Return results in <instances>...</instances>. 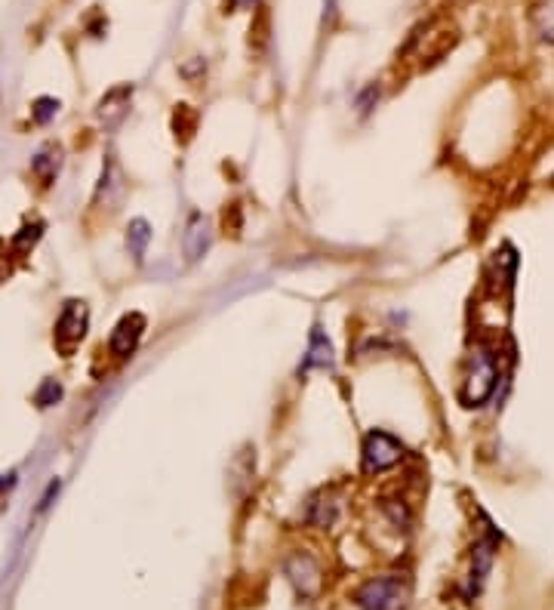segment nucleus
Returning a JSON list of instances; mask_svg holds the SVG:
<instances>
[{"mask_svg":"<svg viewBox=\"0 0 554 610\" xmlns=\"http://www.w3.org/2000/svg\"><path fill=\"white\" fill-rule=\"evenodd\" d=\"M330 367H333V346H330V339L324 336V330L314 327L299 373H308V370H330Z\"/></svg>","mask_w":554,"mask_h":610,"instance_id":"9b49d317","label":"nucleus"},{"mask_svg":"<svg viewBox=\"0 0 554 610\" xmlns=\"http://www.w3.org/2000/svg\"><path fill=\"white\" fill-rule=\"evenodd\" d=\"M410 598V583L401 580L398 574H388V577H376L370 583H364L354 595L361 610H404Z\"/></svg>","mask_w":554,"mask_h":610,"instance_id":"7ed1b4c3","label":"nucleus"},{"mask_svg":"<svg viewBox=\"0 0 554 610\" xmlns=\"http://www.w3.org/2000/svg\"><path fill=\"white\" fill-rule=\"evenodd\" d=\"M130 99H133V87L124 84V87H114L108 90L102 99H99V108H96V118L105 130H114L127 118V108H130Z\"/></svg>","mask_w":554,"mask_h":610,"instance_id":"0eeeda50","label":"nucleus"},{"mask_svg":"<svg viewBox=\"0 0 554 610\" xmlns=\"http://www.w3.org/2000/svg\"><path fill=\"white\" fill-rule=\"evenodd\" d=\"M404 460V444L388 435V432H370L364 438V472L367 475H376V472H385V469H394Z\"/></svg>","mask_w":554,"mask_h":610,"instance_id":"20e7f679","label":"nucleus"},{"mask_svg":"<svg viewBox=\"0 0 554 610\" xmlns=\"http://www.w3.org/2000/svg\"><path fill=\"white\" fill-rule=\"evenodd\" d=\"M496 383H499V358H496V352L490 346L478 342L474 352L468 355V373L462 379L459 398L468 407H481L496 392Z\"/></svg>","mask_w":554,"mask_h":610,"instance_id":"f257e3e1","label":"nucleus"},{"mask_svg":"<svg viewBox=\"0 0 554 610\" xmlns=\"http://www.w3.org/2000/svg\"><path fill=\"white\" fill-rule=\"evenodd\" d=\"M311 521L318 524V527H330V524L336 521V503H330V506L314 503V509H311Z\"/></svg>","mask_w":554,"mask_h":610,"instance_id":"dca6fc26","label":"nucleus"},{"mask_svg":"<svg viewBox=\"0 0 554 610\" xmlns=\"http://www.w3.org/2000/svg\"><path fill=\"white\" fill-rule=\"evenodd\" d=\"M41 235H44V222H34V225L19 228V235H13V241H10L13 253L16 256H28L34 250V244L41 241Z\"/></svg>","mask_w":554,"mask_h":610,"instance_id":"ddd939ff","label":"nucleus"},{"mask_svg":"<svg viewBox=\"0 0 554 610\" xmlns=\"http://www.w3.org/2000/svg\"><path fill=\"white\" fill-rule=\"evenodd\" d=\"M62 155H65V151H62L59 142H47V145L31 158V176L41 182L44 188H50V185L56 182V176H59V170H62Z\"/></svg>","mask_w":554,"mask_h":610,"instance_id":"1a4fd4ad","label":"nucleus"},{"mask_svg":"<svg viewBox=\"0 0 554 610\" xmlns=\"http://www.w3.org/2000/svg\"><path fill=\"white\" fill-rule=\"evenodd\" d=\"M59 99H53V96H41V99H34V105H31V121L34 124H50L56 114H59Z\"/></svg>","mask_w":554,"mask_h":610,"instance_id":"4468645a","label":"nucleus"},{"mask_svg":"<svg viewBox=\"0 0 554 610\" xmlns=\"http://www.w3.org/2000/svg\"><path fill=\"white\" fill-rule=\"evenodd\" d=\"M287 577L293 580V586H296L305 598H311L314 592L321 589V567H318V561H314L311 555H305V552L290 555V561H287Z\"/></svg>","mask_w":554,"mask_h":610,"instance_id":"423d86ee","label":"nucleus"},{"mask_svg":"<svg viewBox=\"0 0 554 610\" xmlns=\"http://www.w3.org/2000/svg\"><path fill=\"white\" fill-rule=\"evenodd\" d=\"M210 241H213V232H210V222L194 213L188 219V228H185V238H182V250H185V259L188 262H197L207 250H210Z\"/></svg>","mask_w":554,"mask_h":610,"instance_id":"9d476101","label":"nucleus"},{"mask_svg":"<svg viewBox=\"0 0 554 610\" xmlns=\"http://www.w3.org/2000/svg\"><path fill=\"white\" fill-rule=\"evenodd\" d=\"M87 327H90V309L84 299H68L62 305V312L56 318V327H53V342L62 358H71L77 352V346L84 342L87 336Z\"/></svg>","mask_w":554,"mask_h":610,"instance_id":"f03ea898","label":"nucleus"},{"mask_svg":"<svg viewBox=\"0 0 554 610\" xmlns=\"http://www.w3.org/2000/svg\"><path fill=\"white\" fill-rule=\"evenodd\" d=\"M493 549H496V530L490 527L484 537L474 543V552H471V592H481L490 567H493Z\"/></svg>","mask_w":554,"mask_h":610,"instance_id":"6e6552de","label":"nucleus"},{"mask_svg":"<svg viewBox=\"0 0 554 610\" xmlns=\"http://www.w3.org/2000/svg\"><path fill=\"white\" fill-rule=\"evenodd\" d=\"M148 241H151V225L145 219H133L130 228H127V247H130V256L133 259H145V250H148Z\"/></svg>","mask_w":554,"mask_h":610,"instance_id":"f8f14e48","label":"nucleus"},{"mask_svg":"<svg viewBox=\"0 0 554 610\" xmlns=\"http://www.w3.org/2000/svg\"><path fill=\"white\" fill-rule=\"evenodd\" d=\"M59 401H62V386L56 383V379H44V383L37 386V392H34V404L41 410H47V407H53Z\"/></svg>","mask_w":554,"mask_h":610,"instance_id":"2eb2a0df","label":"nucleus"},{"mask_svg":"<svg viewBox=\"0 0 554 610\" xmlns=\"http://www.w3.org/2000/svg\"><path fill=\"white\" fill-rule=\"evenodd\" d=\"M13 484H16V475H0V493L13 490Z\"/></svg>","mask_w":554,"mask_h":610,"instance_id":"f3484780","label":"nucleus"},{"mask_svg":"<svg viewBox=\"0 0 554 610\" xmlns=\"http://www.w3.org/2000/svg\"><path fill=\"white\" fill-rule=\"evenodd\" d=\"M145 333V315L139 312H130L117 321V327L111 330V339H108V352L114 358H130L139 346V339Z\"/></svg>","mask_w":554,"mask_h":610,"instance_id":"39448f33","label":"nucleus"}]
</instances>
